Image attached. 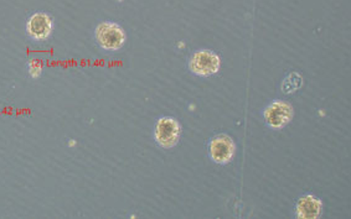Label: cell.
<instances>
[{
	"instance_id": "cell-1",
	"label": "cell",
	"mask_w": 351,
	"mask_h": 219,
	"mask_svg": "<svg viewBox=\"0 0 351 219\" xmlns=\"http://www.w3.org/2000/svg\"><path fill=\"white\" fill-rule=\"evenodd\" d=\"M221 68V58L213 50H199L189 60V70L197 77H211Z\"/></svg>"
},
{
	"instance_id": "cell-2",
	"label": "cell",
	"mask_w": 351,
	"mask_h": 219,
	"mask_svg": "<svg viewBox=\"0 0 351 219\" xmlns=\"http://www.w3.org/2000/svg\"><path fill=\"white\" fill-rule=\"evenodd\" d=\"M182 138V125L173 116H162L154 128L156 144L163 149L176 146Z\"/></svg>"
},
{
	"instance_id": "cell-3",
	"label": "cell",
	"mask_w": 351,
	"mask_h": 219,
	"mask_svg": "<svg viewBox=\"0 0 351 219\" xmlns=\"http://www.w3.org/2000/svg\"><path fill=\"white\" fill-rule=\"evenodd\" d=\"M96 40L104 50L117 51L125 42V33L117 23L104 21L96 27Z\"/></svg>"
},
{
	"instance_id": "cell-4",
	"label": "cell",
	"mask_w": 351,
	"mask_h": 219,
	"mask_svg": "<svg viewBox=\"0 0 351 219\" xmlns=\"http://www.w3.org/2000/svg\"><path fill=\"white\" fill-rule=\"evenodd\" d=\"M293 116H294V110L291 103L280 99L268 104L263 110V118L267 127L274 130H282L286 128L287 125L292 122Z\"/></svg>"
},
{
	"instance_id": "cell-5",
	"label": "cell",
	"mask_w": 351,
	"mask_h": 219,
	"mask_svg": "<svg viewBox=\"0 0 351 219\" xmlns=\"http://www.w3.org/2000/svg\"><path fill=\"white\" fill-rule=\"evenodd\" d=\"M208 155L213 162L219 165H228L234 160L236 155V144L228 134L214 136L208 142Z\"/></svg>"
},
{
	"instance_id": "cell-6",
	"label": "cell",
	"mask_w": 351,
	"mask_h": 219,
	"mask_svg": "<svg viewBox=\"0 0 351 219\" xmlns=\"http://www.w3.org/2000/svg\"><path fill=\"white\" fill-rule=\"evenodd\" d=\"M52 19L46 13L34 14L26 24V30L34 40H46L52 33Z\"/></svg>"
},
{
	"instance_id": "cell-7",
	"label": "cell",
	"mask_w": 351,
	"mask_h": 219,
	"mask_svg": "<svg viewBox=\"0 0 351 219\" xmlns=\"http://www.w3.org/2000/svg\"><path fill=\"white\" fill-rule=\"evenodd\" d=\"M323 212V203L314 194L302 196L295 205V216L300 219L319 218Z\"/></svg>"
}]
</instances>
